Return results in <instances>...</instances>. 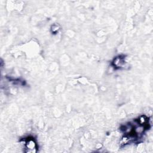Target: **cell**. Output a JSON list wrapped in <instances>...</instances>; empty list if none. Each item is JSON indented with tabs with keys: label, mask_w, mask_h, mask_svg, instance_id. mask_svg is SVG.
Instances as JSON below:
<instances>
[{
	"label": "cell",
	"mask_w": 153,
	"mask_h": 153,
	"mask_svg": "<svg viewBox=\"0 0 153 153\" xmlns=\"http://www.w3.org/2000/svg\"><path fill=\"white\" fill-rule=\"evenodd\" d=\"M112 64L115 68H120L123 66L125 64L124 58V57H122L121 56H119L117 57L115 59H114Z\"/></svg>",
	"instance_id": "cell-2"
},
{
	"label": "cell",
	"mask_w": 153,
	"mask_h": 153,
	"mask_svg": "<svg viewBox=\"0 0 153 153\" xmlns=\"http://www.w3.org/2000/svg\"><path fill=\"white\" fill-rule=\"evenodd\" d=\"M24 146L26 152H36L38 146L36 141L32 137H27L24 139Z\"/></svg>",
	"instance_id": "cell-1"
}]
</instances>
